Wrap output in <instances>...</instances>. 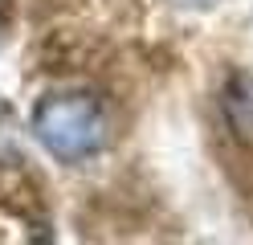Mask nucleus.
Segmentation results:
<instances>
[{
  "mask_svg": "<svg viewBox=\"0 0 253 245\" xmlns=\"http://www.w3.org/2000/svg\"><path fill=\"white\" fill-rule=\"evenodd\" d=\"M180 4H212V0H180Z\"/></svg>",
  "mask_w": 253,
  "mask_h": 245,
  "instance_id": "7ed1b4c3",
  "label": "nucleus"
},
{
  "mask_svg": "<svg viewBox=\"0 0 253 245\" xmlns=\"http://www.w3.org/2000/svg\"><path fill=\"white\" fill-rule=\"evenodd\" d=\"M33 131L57 159H86L106 143V110L94 94H57L37 106Z\"/></svg>",
  "mask_w": 253,
  "mask_h": 245,
  "instance_id": "f257e3e1",
  "label": "nucleus"
},
{
  "mask_svg": "<svg viewBox=\"0 0 253 245\" xmlns=\"http://www.w3.org/2000/svg\"><path fill=\"white\" fill-rule=\"evenodd\" d=\"M220 110H225V123H229L233 135L253 147V78L249 74L233 78L225 86V94H220Z\"/></svg>",
  "mask_w": 253,
  "mask_h": 245,
  "instance_id": "f03ea898",
  "label": "nucleus"
}]
</instances>
